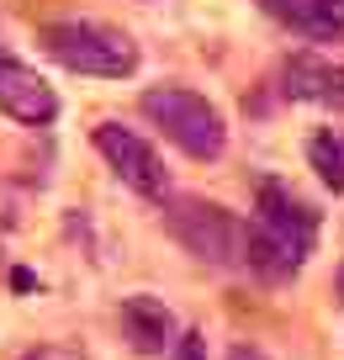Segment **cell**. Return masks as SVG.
<instances>
[{
	"label": "cell",
	"instance_id": "1",
	"mask_svg": "<svg viewBox=\"0 0 344 360\" xmlns=\"http://www.w3.org/2000/svg\"><path fill=\"white\" fill-rule=\"evenodd\" d=\"M318 244V212L281 180H260L255 217L244 223V265L260 270L265 281H286L307 265Z\"/></svg>",
	"mask_w": 344,
	"mask_h": 360
},
{
	"label": "cell",
	"instance_id": "2",
	"mask_svg": "<svg viewBox=\"0 0 344 360\" xmlns=\"http://www.w3.org/2000/svg\"><path fill=\"white\" fill-rule=\"evenodd\" d=\"M43 53L53 64H64L69 75H90V79H127L138 69V43L127 32L106 22H48L37 32Z\"/></svg>",
	"mask_w": 344,
	"mask_h": 360
},
{
	"label": "cell",
	"instance_id": "3",
	"mask_svg": "<svg viewBox=\"0 0 344 360\" xmlns=\"http://www.w3.org/2000/svg\"><path fill=\"white\" fill-rule=\"evenodd\" d=\"M138 112H144L148 122H154L180 154H191V159H217L222 148H228V122H222V112L207 101V96L186 90V85L144 90Z\"/></svg>",
	"mask_w": 344,
	"mask_h": 360
},
{
	"label": "cell",
	"instance_id": "4",
	"mask_svg": "<svg viewBox=\"0 0 344 360\" xmlns=\"http://www.w3.org/2000/svg\"><path fill=\"white\" fill-rule=\"evenodd\" d=\"M165 223L207 265H244V217L201 196H165Z\"/></svg>",
	"mask_w": 344,
	"mask_h": 360
},
{
	"label": "cell",
	"instance_id": "5",
	"mask_svg": "<svg viewBox=\"0 0 344 360\" xmlns=\"http://www.w3.org/2000/svg\"><path fill=\"white\" fill-rule=\"evenodd\" d=\"M96 148H101V159H106V165L117 169V175H122L138 196H154V202H165V196H170L165 165H159V154L133 133V127H122V122H101V127H96Z\"/></svg>",
	"mask_w": 344,
	"mask_h": 360
},
{
	"label": "cell",
	"instance_id": "6",
	"mask_svg": "<svg viewBox=\"0 0 344 360\" xmlns=\"http://www.w3.org/2000/svg\"><path fill=\"white\" fill-rule=\"evenodd\" d=\"M0 112L27 122V127H43V122L58 117V96L37 69H27V64L0 53Z\"/></svg>",
	"mask_w": 344,
	"mask_h": 360
},
{
	"label": "cell",
	"instance_id": "7",
	"mask_svg": "<svg viewBox=\"0 0 344 360\" xmlns=\"http://www.w3.org/2000/svg\"><path fill=\"white\" fill-rule=\"evenodd\" d=\"M281 90L291 101H307V106H323V112L344 117V64H333V58L291 53L281 64Z\"/></svg>",
	"mask_w": 344,
	"mask_h": 360
},
{
	"label": "cell",
	"instance_id": "8",
	"mask_svg": "<svg viewBox=\"0 0 344 360\" xmlns=\"http://www.w3.org/2000/svg\"><path fill=\"white\" fill-rule=\"evenodd\" d=\"M175 334H180V323L159 297H148V292L122 297V339L138 349V355H170Z\"/></svg>",
	"mask_w": 344,
	"mask_h": 360
},
{
	"label": "cell",
	"instance_id": "9",
	"mask_svg": "<svg viewBox=\"0 0 344 360\" xmlns=\"http://www.w3.org/2000/svg\"><path fill=\"white\" fill-rule=\"evenodd\" d=\"M307 159L329 191H344V133H318L307 143Z\"/></svg>",
	"mask_w": 344,
	"mask_h": 360
},
{
	"label": "cell",
	"instance_id": "10",
	"mask_svg": "<svg viewBox=\"0 0 344 360\" xmlns=\"http://www.w3.org/2000/svg\"><path fill=\"white\" fill-rule=\"evenodd\" d=\"M265 11L281 16L286 27H297V32H307V37H339L318 11H312V0H265Z\"/></svg>",
	"mask_w": 344,
	"mask_h": 360
},
{
	"label": "cell",
	"instance_id": "11",
	"mask_svg": "<svg viewBox=\"0 0 344 360\" xmlns=\"http://www.w3.org/2000/svg\"><path fill=\"white\" fill-rule=\"evenodd\" d=\"M165 360H207V334H201V328H180Z\"/></svg>",
	"mask_w": 344,
	"mask_h": 360
},
{
	"label": "cell",
	"instance_id": "12",
	"mask_svg": "<svg viewBox=\"0 0 344 360\" xmlns=\"http://www.w3.org/2000/svg\"><path fill=\"white\" fill-rule=\"evenodd\" d=\"M312 11H318L333 32H344V0H312Z\"/></svg>",
	"mask_w": 344,
	"mask_h": 360
},
{
	"label": "cell",
	"instance_id": "13",
	"mask_svg": "<svg viewBox=\"0 0 344 360\" xmlns=\"http://www.w3.org/2000/svg\"><path fill=\"white\" fill-rule=\"evenodd\" d=\"M11 286H16V292H32L37 276H32V270H11Z\"/></svg>",
	"mask_w": 344,
	"mask_h": 360
},
{
	"label": "cell",
	"instance_id": "14",
	"mask_svg": "<svg viewBox=\"0 0 344 360\" xmlns=\"http://www.w3.org/2000/svg\"><path fill=\"white\" fill-rule=\"evenodd\" d=\"M228 360H265V355H260L255 345H234V349H228Z\"/></svg>",
	"mask_w": 344,
	"mask_h": 360
},
{
	"label": "cell",
	"instance_id": "15",
	"mask_svg": "<svg viewBox=\"0 0 344 360\" xmlns=\"http://www.w3.org/2000/svg\"><path fill=\"white\" fill-rule=\"evenodd\" d=\"M339 302H344V276H339Z\"/></svg>",
	"mask_w": 344,
	"mask_h": 360
}]
</instances>
